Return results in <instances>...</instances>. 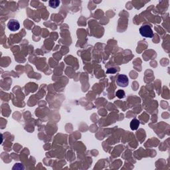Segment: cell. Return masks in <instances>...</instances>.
<instances>
[{
  "label": "cell",
  "instance_id": "8992f818",
  "mask_svg": "<svg viewBox=\"0 0 170 170\" xmlns=\"http://www.w3.org/2000/svg\"><path fill=\"white\" fill-rule=\"evenodd\" d=\"M116 96L118 97V98H124L126 96L125 92L124 91L122 90H117V92H116Z\"/></svg>",
  "mask_w": 170,
  "mask_h": 170
},
{
  "label": "cell",
  "instance_id": "6da1fadb",
  "mask_svg": "<svg viewBox=\"0 0 170 170\" xmlns=\"http://www.w3.org/2000/svg\"><path fill=\"white\" fill-rule=\"evenodd\" d=\"M140 33L142 37L145 38H152L154 36V32L150 25H142L140 28Z\"/></svg>",
  "mask_w": 170,
  "mask_h": 170
},
{
  "label": "cell",
  "instance_id": "5b68a950",
  "mask_svg": "<svg viewBox=\"0 0 170 170\" xmlns=\"http://www.w3.org/2000/svg\"><path fill=\"white\" fill-rule=\"evenodd\" d=\"M48 4H49V6L52 8H57L59 7V4H60V1H55V0H51L48 2Z\"/></svg>",
  "mask_w": 170,
  "mask_h": 170
},
{
  "label": "cell",
  "instance_id": "7a4b0ae2",
  "mask_svg": "<svg viewBox=\"0 0 170 170\" xmlns=\"http://www.w3.org/2000/svg\"><path fill=\"white\" fill-rule=\"evenodd\" d=\"M116 84L119 87H126L129 84L128 78L125 74H120L116 80Z\"/></svg>",
  "mask_w": 170,
  "mask_h": 170
},
{
  "label": "cell",
  "instance_id": "277c9868",
  "mask_svg": "<svg viewBox=\"0 0 170 170\" xmlns=\"http://www.w3.org/2000/svg\"><path fill=\"white\" fill-rule=\"evenodd\" d=\"M140 121H139L138 119L134 118L130 122V128H131L132 130H136L138 128V127L140 126Z\"/></svg>",
  "mask_w": 170,
  "mask_h": 170
},
{
  "label": "cell",
  "instance_id": "3957f363",
  "mask_svg": "<svg viewBox=\"0 0 170 170\" xmlns=\"http://www.w3.org/2000/svg\"><path fill=\"white\" fill-rule=\"evenodd\" d=\"M8 27L12 31H16L19 29L20 24L15 19H11L8 24Z\"/></svg>",
  "mask_w": 170,
  "mask_h": 170
}]
</instances>
